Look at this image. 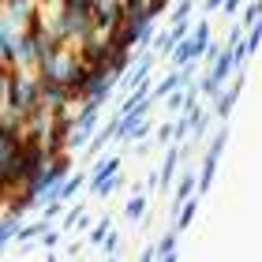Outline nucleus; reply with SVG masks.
Here are the masks:
<instances>
[{
	"instance_id": "nucleus-1",
	"label": "nucleus",
	"mask_w": 262,
	"mask_h": 262,
	"mask_svg": "<svg viewBox=\"0 0 262 262\" xmlns=\"http://www.w3.org/2000/svg\"><path fill=\"white\" fill-rule=\"evenodd\" d=\"M82 60L75 53V45H56V49L41 53L38 64H34V75H38L41 82H56V86H75V82L82 79Z\"/></svg>"
},
{
	"instance_id": "nucleus-2",
	"label": "nucleus",
	"mask_w": 262,
	"mask_h": 262,
	"mask_svg": "<svg viewBox=\"0 0 262 262\" xmlns=\"http://www.w3.org/2000/svg\"><path fill=\"white\" fill-rule=\"evenodd\" d=\"M45 23H49V30L56 34V41H64V45H79L94 38V19H90V11H82V8H64V4H56V8H45Z\"/></svg>"
},
{
	"instance_id": "nucleus-3",
	"label": "nucleus",
	"mask_w": 262,
	"mask_h": 262,
	"mask_svg": "<svg viewBox=\"0 0 262 262\" xmlns=\"http://www.w3.org/2000/svg\"><path fill=\"white\" fill-rule=\"evenodd\" d=\"M4 105L19 109L27 116L30 109L41 105V79L34 71H19V68H8V86H4Z\"/></svg>"
},
{
	"instance_id": "nucleus-4",
	"label": "nucleus",
	"mask_w": 262,
	"mask_h": 262,
	"mask_svg": "<svg viewBox=\"0 0 262 262\" xmlns=\"http://www.w3.org/2000/svg\"><path fill=\"white\" fill-rule=\"evenodd\" d=\"M113 90H116V79H113V71L109 68H86L82 71V79L71 86V101H109L113 98Z\"/></svg>"
},
{
	"instance_id": "nucleus-5",
	"label": "nucleus",
	"mask_w": 262,
	"mask_h": 262,
	"mask_svg": "<svg viewBox=\"0 0 262 262\" xmlns=\"http://www.w3.org/2000/svg\"><path fill=\"white\" fill-rule=\"evenodd\" d=\"M225 146H229V124H221L217 131H213L210 146H206V154H202V165H199V172H195V180H199V195H206V191H210L213 176H217V165H221V158H225Z\"/></svg>"
},
{
	"instance_id": "nucleus-6",
	"label": "nucleus",
	"mask_w": 262,
	"mask_h": 262,
	"mask_svg": "<svg viewBox=\"0 0 262 262\" xmlns=\"http://www.w3.org/2000/svg\"><path fill=\"white\" fill-rule=\"evenodd\" d=\"M38 38H34L30 30H19L15 41H11V53H8V68H19V71H34V64H38Z\"/></svg>"
},
{
	"instance_id": "nucleus-7",
	"label": "nucleus",
	"mask_w": 262,
	"mask_h": 262,
	"mask_svg": "<svg viewBox=\"0 0 262 262\" xmlns=\"http://www.w3.org/2000/svg\"><path fill=\"white\" fill-rule=\"evenodd\" d=\"M90 19L98 34H109L124 19V0H90Z\"/></svg>"
},
{
	"instance_id": "nucleus-8",
	"label": "nucleus",
	"mask_w": 262,
	"mask_h": 262,
	"mask_svg": "<svg viewBox=\"0 0 262 262\" xmlns=\"http://www.w3.org/2000/svg\"><path fill=\"white\" fill-rule=\"evenodd\" d=\"M240 90H244V79L236 75V79H229V82H225V86L210 98V101H213V116H217V120H229V116H232L236 101H240Z\"/></svg>"
},
{
	"instance_id": "nucleus-9",
	"label": "nucleus",
	"mask_w": 262,
	"mask_h": 262,
	"mask_svg": "<svg viewBox=\"0 0 262 262\" xmlns=\"http://www.w3.org/2000/svg\"><path fill=\"white\" fill-rule=\"evenodd\" d=\"M210 41V38H206ZM206 41H199V38H191V34H187V38H180V41H172V49L165 53V60H169L172 68H180V64H191V60H199V53H202V45Z\"/></svg>"
},
{
	"instance_id": "nucleus-10",
	"label": "nucleus",
	"mask_w": 262,
	"mask_h": 262,
	"mask_svg": "<svg viewBox=\"0 0 262 262\" xmlns=\"http://www.w3.org/2000/svg\"><path fill=\"white\" fill-rule=\"evenodd\" d=\"M0 11H4V15L23 30V27H27V23L41 11V4H38V0H4V4H0Z\"/></svg>"
},
{
	"instance_id": "nucleus-11",
	"label": "nucleus",
	"mask_w": 262,
	"mask_h": 262,
	"mask_svg": "<svg viewBox=\"0 0 262 262\" xmlns=\"http://www.w3.org/2000/svg\"><path fill=\"white\" fill-rule=\"evenodd\" d=\"M41 105L49 113H56V109H71V90L68 86H56V82H41Z\"/></svg>"
},
{
	"instance_id": "nucleus-12",
	"label": "nucleus",
	"mask_w": 262,
	"mask_h": 262,
	"mask_svg": "<svg viewBox=\"0 0 262 262\" xmlns=\"http://www.w3.org/2000/svg\"><path fill=\"white\" fill-rule=\"evenodd\" d=\"M120 165H124V158H120V154H116V158H101L98 165H94V169H90V176H86V187H90V195L98 191V184H105L113 172H120Z\"/></svg>"
},
{
	"instance_id": "nucleus-13",
	"label": "nucleus",
	"mask_w": 262,
	"mask_h": 262,
	"mask_svg": "<svg viewBox=\"0 0 262 262\" xmlns=\"http://www.w3.org/2000/svg\"><path fill=\"white\" fill-rule=\"evenodd\" d=\"M180 161H184L180 146H176V142H169V150H165V161H161V172H158V187H165V191L172 187V180H176V165H180Z\"/></svg>"
},
{
	"instance_id": "nucleus-14",
	"label": "nucleus",
	"mask_w": 262,
	"mask_h": 262,
	"mask_svg": "<svg viewBox=\"0 0 262 262\" xmlns=\"http://www.w3.org/2000/svg\"><path fill=\"white\" fill-rule=\"evenodd\" d=\"M0 139H23V113L0 105Z\"/></svg>"
},
{
	"instance_id": "nucleus-15",
	"label": "nucleus",
	"mask_w": 262,
	"mask_h": 262,
	"mask_svg": "<svg viewBox=\"0 0 262 262\" xmlns=\"http://www.w3.org/2000/svg\"><path fill=\"white\" fill-rule=\"evenodd\" d=\"M191 195H199V180H195V172L187 169V172H180V176H176V187H172V199H169L172 213H176V206H180L184 199H191Z\"/></svg>"
},
{
	"instance_id": "nucleus-16",
	"label": "nucleus",
	"mask_w": 262,
	"mask_h": 262,
	"mask_svg": "<svg viewBox=\"0 0 262 262\" xmlns=\"http://www.w3.org/2000/svg\"><path fill=\"white\" fill-rule=\"evenodd\" d=\"M45 225H49V217H34V221H27V217H23V221H19V229H15V240H11V244H23V247H27V244H34V240L41 236V229H45Z\"/></svg>"
},
{
	"instance_id": "nucleus-17",
	"label": "nucleus",
	"mask_w": 262,
	"mask_h": 262,
	"mask_svg": "<svg viewBox=\"0 0 262 262\" xmlns=\"http://www.w3.org/2000/svg\"><path fill=\"white\" fill-rule=\"evenodd\" d=\"M176 251H180V232L169 229L158 236V244H154V258H176Z\"/></svg>"
},
{
	"instance_id": "nucleus-18",
	"label": "nucleus",
	"mask_w": 262,
	"mask_h": 262,
	"mask_svg": "<svg viewBox=\"0 0 262 262\" xmlns=\"http://www.w3.org/2000/svg\"><path fill=\"white\" fill-rule=\"evenodd\" d=\"M15 34H19V27L4 15V11H0V64H8V53H11V41H15Z\"/></svg>"
},
{
	"instance_id": "nucleus-19",
	"label": "nucleus",
	"mask_w": 262,
	"mask_h": 262,
	"mask_svg": "<svg viewBox=\"0 0 262 262\" xmlns=\"http://www.w3.org/2000/svg\"><path fill=\"white\" fill-rule=\"evenodd\" d=\"M82 184H86V176H82V172H75V169H71V172L64 176V180H60V184H56V195H60L64 202H71V199H75V195L82 191Z\"/></svg>"
},
{
	"instance_id": "nucleus-20",
	"label": "nucleus",
	"mask_w": 262,
	"mask_h": 262,
	"mask_svg": "<svg viewBox=\"0 0 262 262\" xmlns=\"http://www.w3.org/2000/svg\"><path fill=\"white\" fill-rule=\"evenodd\" d=\"M19 221H23V217H15V213H8V210H0V251H4V247L15 240Z\"/></svg>"
},
{
	"instance_id": "nucleus-21",
	"label": "nucleus",
	"mask_w": 262,
	"mask_h": 262,
	"mask_svg": "<svg viewBox=\"0 0 262 262\" xmlns=\"http://www.w3.org/2000/svg\"><path fill=\"white\" fill-rule=\"evenodd\" d=\"M180 86H187V82H184V75H180V71H169V75H165L161 82H158V86H154V94H150V98L154 101H158V98H165V94H172V90H180Z\"/></svg>"
},
{
	"instance_id": "nucleus-22",
	"label": "nucleus",
	"mask_w": 262,
	"mask_h": 262,
	"mask_svg": "<svg viewBox=\"0 0 262 262\" xmlns=\"http://www.w3.org/2000/svg\"><path fill=\"white\" fill-rule=\"evenodd\" d=\"M64 236H68V232L60 229V225H53V221H49V225H45V229H41V236H38V240H41V247H45V251L53 255L56 247H60V240H64Z\"/></svg>"
},
{
	"instance_id": "nucleus-23",
	"label": "nucleus",
	"mask_w": 262,
	"mask_h": 262,
	"mask_svg": "<svg viewBox=\"0 0 262 262\" xmlns=\"http://www.w3.org/2000/svg\"><path fill=\"white\" fill-rule=\"evenodd\" d=\"M124 217H127V221H142V217H146V191H135V195L127 199Z\"/></svg>"
},
{
	"instance_id": "nucleus-24",
	"label": "nucleus",
	"mask_w": 262,
	"mask_h": 262,
	"mask_svg": "<svg viewBox=\"0 0 262 262\" xmlns=\"http://www.w3.org/2000/svg\"><path fill=\"white\" fill-rule=\"evenodd\" d=\"M109 229H113V217H98V221H90V229L82 232V236H86V244L98 247V244L105 240V232H109Z\"/></svg>"
},
{
	"instance_id": "nucleus-25",
	"label": "nucleus",
	"mask_w": 262,
	"mask_h": 262,
	"mask_svg": "<svg viewBox=\"0 0 262 262\" xmlns=\"http://www.w3.org/2000/svg\"><path fill=\"white\" fill-rule=\"evenodd\" d=\"M64 206H68V210H60V229L71 232V229H75V221H79V213H82V202L71 199V202H64Z\"/></svg>"
},
{
	"instance_id": "nucleus-26",
	"label": "nucleus",
	"mask_w": 262,
	"mask_h": 262,
	"mask_svg": "<svg viewBox=\"0 0 262 262\" xmlns=\"http://www.w3.org/2000/svg\"><path fill=\"white\" fill-rule=\"evenodd\" d=\"M195 11V0H176V4H169V19L172 23H187Z\"/></svg>"
},
{
	"instance_id": "nucleus-27",
	"label": "nucleus",
	"mask_w": 262,
	"mask_h": 262,
	"mask_svg": "<svg viewBox=\"0 0 262 262\" xmlns=\"http://www.w3.org/2000/svg\"><path fill=\"white\" fill-rule=\"evenodd\" d=\"M150 135H154V124H150V116H146V120H139L135 127H127L124 142H142V139H150Z\"/></svg>"
},
{
	"instance_id": "nucleus-28",
	"label": "nucleus",
	"mask_w": 262,
	"mask_h": 262,
	"mask_svg": "<svg viewBox=\"0 0 262 262\" xmlns=\"http://www.w3.org/2000/svg\"><path fill=\"white\" fill-rule=\"evenodd\" d=\"M262 23V4L258 0H247V8H244V19H240V27L247 30V27H258Z\"/></svg>"
},
{
	"instance_id": "nucleus-29",
	"label": "nucleus",
	"mask_w": 262,
	"mask_h": 262,
	"mask_svg": "<svg viewBox=\"0 0 262 262\" xmlns=\"http://www.w3.org/2000/svg\"><path fill=\"white\" fill-rule=\"evenodd\" d=\"M98 247H101L105 255H120V251H124V244H120V232H116V229H109V232H105V240H101Z\"/></svg>"
},
{
	"instance_id": "nucleus-30",
	"label": "nucleus",
	"mask_w": 262,
	"mask_h": 262,
	"mask_svg": "<svg viewBox=\"0 0 262 262\" xmlns=\"http://www.w3.org/2000/svg\"><path fill=\"white\" fill-rule=\"evenodd\" d=\"M169 4H172V0H146V4H142V11H146V19L158 23L165 11H169Z\"/></svg>"
},
{
	"instance_id": "nucleus-31",
	"label": "nucleus",
	"mask_w": 262,
	"mask_h": 262,
	"mask_svg": "<svg viewBox=\"0 0 262 262\" xmlns=\"http://www.w3.org/2000/svg\"><path fill=\"white\" fill-rule=\"evenodd\" d=\"M169 34H172V41L187 38V34H191V19H187V23H172V27H169Z\"/></svg>"
},
{
	"instance_id": "nucleus-32",
	"label": "nucleus",
	"mask_w": 262,
	"mask_h": 262,
	"mask_svg": "<svg viewBox=\"0 0 262 262\" xmlns=\"http://www.w3.org/2000/svg\"><path fill=\"white\" fill-rule=\"evenodd\" d=\"M191 38H199V41L210 38V23H206V19H202V23H191Z\"/></svg>"
},
{
	"instance_id": "nucleus-33",
	"label": "nucleus",
	"mask_w": 262,
	"mask_h": 262,
	"mask_svg": "<svg viewBox=\"0 0 262 262\" xmlns=\"http://www.w3.org/2000/svg\"><path fill=\"white\" fill-rule=\"evenodd\" d=\"M154 135H158V142H165V146H169V142H172V124H161Z\"/></svg>"
},
{
	"instance_id": "nucleus-34",
	"label": "nucleus",
	"mask_w": 262,
	"mask_h": 262,
	"mask_svg": "<svg viewBox=\"0 0 262 262\" xmlns=\"http://www.w3.org/2000/svg\"><path fill=\"white\" fill-rule=\"evenodd\" d=\"M221 8H225V11H229V15H236V11H240V8H244V0H221Z\"/></svg>"
},
{
	"instance_id": "nucleus-35",
	"label": "nucleus",
	"mask_w": 262,
	"mask_h": 262,
	"mask_svg": "<svg viewBox=\"0 0 262 262\" xmlns=\"http://www.w3.org/2000/svg\"><path fill=\"white\" fill-rule=\"evenodd\" d=\"M64 8H82V11H90V0H60Z\"/></svg>"
},
{
	"instance_id": "nucleus-36",
	"label": "nucleus",
	"mask_w": 262,
	"mask_h": 262,
	"mask_svg": "<svg viewBox=\"0 0 262 262\" xmlns=\"http://www.w3.org/2000/svg\"><path fill=\"white\" fill-rule=\"evenodd\" d=\"M202 8H206V11H217V8H221V0H206Z\"/></svg>"
},
{
	"instance_id": "nucleus-37",
	"label": "nucleus",
	"mask_w": 262,
	"mask_h": 262,
	"mask_svg": "<svg viewBox=\"0 0 262 262\" xmlns=\"http://www.w3.org/2000/svg\"><path fill=\"white\" fill-rule=\"evenodd\" d=\"M0 4H4V0H0Z\"/></svg>"
}]
</instances>
